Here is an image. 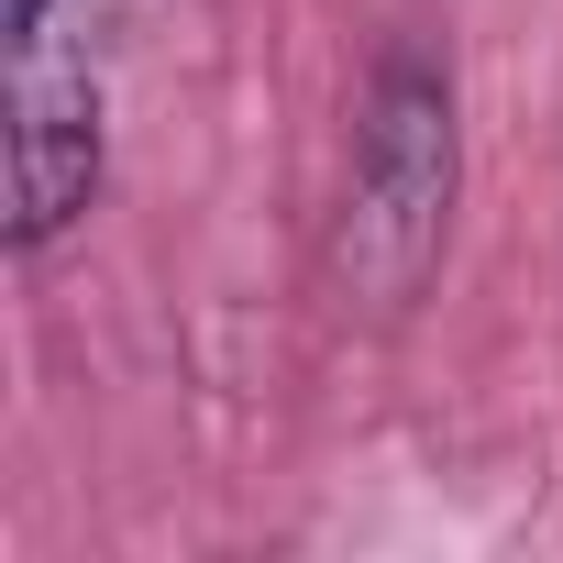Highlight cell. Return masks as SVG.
<instances>
[{"instance_id":"obj_2","label":"cell","mask_w":563,"mask_h":563,"mask_svg":"<svg viewBox=\"0 0 563 563\" xmlns=\"http://www.w3.org/2000/svg\"><path fill=\"white\" fill-rule=\"evenodd\" d=\"M100 199V89L78 56L23 45L12 78V254H45Z\"/></svg>"},{"instance_id":"obj_1","label":"cell","mask_w":563,"mask_h":563,"mask_svg":"<svg viewBox=\"0 0 563 563\" xmlns=\"http://www.w3.org/2000/svg\"><path fill=\"white\" fill-rule=\"evenodd\" d=\"M453 188H464V122H453V78L431 45H387L365 100H354V166H343V210H332V288L376 321L420 310V288L442 276L453 243Z\"/></svg>"},{"instance_id":"obj_3","label":"cell","mask_w":563,"mask_h":563,"mask_svg":"<svg viewBox=\"0 0 563 563\" xmlns=\"http://www.w3.org/2000/svg\"><path fill=\"white\" fill-rule=\"evenodd\" d=\"M45 12L56 0H12V45H45Z\"/></svg>"}]
</instances>
